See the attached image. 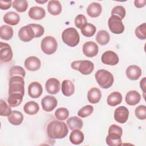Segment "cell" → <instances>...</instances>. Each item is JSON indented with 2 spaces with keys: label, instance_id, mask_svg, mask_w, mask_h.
<instances>
[{
  "label": "cell",
  "instance_id": "cell-1",
  "mask_svg": "<svg viewBox=\"0 0 146 146\" xmlns=\"http://www.w3.org/2000/svg\"><path fill=\"white\" fill-rule=\"evenodd\" d=\"M47 132L50 139H60L67 135L68 129L65 123L58 120H53L47 125Z\"/></svg>",
  "mask_w": 146,
  "mask_h": 146
},
{
  "label": "cell",
  "instance_id": "cell-2",
  "mask_svg": "<svg viewBox=\"0 0 146 146\" xmlns=\"http://www.w3.org/2000/svg\"><path fill=\"white\" fill-rule=\"evenodd\" d=\"M95 76L97 83L103 88H109L113 83V75L106 70L101 69L98 70L95 73Z\"/></svg>",
  "mask_w": 146,
  "mask_h": 146
},
{
  "label": "cell",
  "instance_id": "cell-3",
  "mask_svg": "<svg viewBox=\"0 0 146 146\" xmlns=\"http://www.w3.org/2000/svg\"><path fill=\"white\" fill-rule=\"evenodd\" d=\"M63 42L70 47H75L80 41V36L76 29L74 27H68L65 29L62 34Z\"/></svg>",
  "mask_w": 146,
  "mask_h": 146
},
{
  "label": "cell",
  "instance_id": "cell-4",
  "mask_svg": "<svg viewBox=\"0 0 146 146\" xmlns=\"http://www.w3.org/2000/svg\"><path fill=\"white\" fill-rule=\"evenodd\" d=\"M71 67L72 69L79 71L83 75L90 74L94 69V63L88 60L74 61L71 63Z\"/></svg>",
  "mask_w": 146,
  "mask_h": 146
},
{
  "label": "cell",
  "instance_id": "cell-5",
  "mask_svg": "<svg viewBox=\"0 0 146 146\" xmlns=\"http://www.w3.org/2000/svg\"><path fill=\"white\" fill-rule=\"evenodd\" d=\"M9 94L19 93L25 94V81L23 78L20 76H11L9 80Z\"/></svg>",
  "mask_w": 146,
  "mask_h": 146
},
{
  "label": "cell",
  "instance_id": "cell-6",
  "mask_svg": "<svg viewBox=\"0 0 146 146\" xmlns=\"http://www.w3.org/2000/svg\"><path fill=\"white\" fill-rule=\"evenodd\" d=\"M40 47L42 51L47 54H54L57 50L58 43L55 38L52 36H47L41 41Z\"/></svg>",
  "mask_w": 146,
  "mask_h": 146
},
{
  "label": "cell",
  "instance_id": "cell-7",
  "mask_svg": "<svg viewBox=\"0 0 146 146\" xmlns=\"http://www.w3.org/2000/svg\"><path fill=\"white\" fill-rule=\"evenodd\" d=\"M108 26L110 30L113 34H120L124 32V26L119 17L111 15L108 21Z\"/></svg>",
  "mask_w": 146,
  "mask_h": 146
},
{
  "label": "cell",
  "instance_id": "cell-8",
  "mask_svg": "<svg viewBox=\"0 0 146 146\" xmlns=\"http://www.w3.org/2000/svg\"><path fill=\"white\" fill-rule=\"evenodd\" d=\"M19 39L24 42H27L35 38V33L32 27L29 25L21 27L18 32Z\"/></svg>",
  "mask_w": 146,
  "mask_h": 146
},
{
  "label": "cell",
  "instance_id": "cell-9",
  "mask_svg": "<svg viewBox=\"0 0 146 146\" xmlns=\"http://www.w3.org/2000/svg\"><path fill=\"white\" fill-rule=\"evenodd\" d=\"M13 53L10 46L6 43H0V58L2 62H9L11 60Z\"/></svg>",
  "mask_w": 146,
  "mask_h": 146
},
{
  "label": "cell",
  "instance_id": "cell-10",
  "mask_svg": "<svg viewBox=\"0 0 146 146\" xmlns=\"http://www.w3.org/2000/svg\"><path fill=\"white\" fill-rule=\"evenodd\" d=\"M57 99L52 96H45L41 100V105L43 110L48 112L53 111L57 106Z\"/></svg>",
  "mask_w": 146,
  "mask_h": 146
},
{
  "label": "cell",
  "instance_id": "cell-11",
  "mask_svg": "<svg viewBox=\"0 0 146 146\" xmlns=\"http://www.w3.org/2000/svg\"><path fill=\"white\" fill-rule=\"evenodd\" d=\"M102 62L107 65L114 66L119 62V58L116 53L112 51H107L104 52L102 57Z\"/></svg>",
  "mask_w": 146,
  "mask_h": 146
},
{
  "label": "cell",
  "instance_id": "cell-12",
  "mask_svg": "<svg viewBox=\"0 0 146 146\" xmlns=\"http://www.w3.org/2000/svg\"><path fill=\"white\" fill-rule=\"evenodd\" d=\"M129 117V111L124 106H120L116 108L114 112L115 120L121 124L125 123Z\"/></svg>",
  "mask_w": 146,
  "mask_h": 146
},
{
  "label": "cell",
  "instance_id": "cell-13",
  "mask_svg": "<svg viewBox=\"0 0 146 146\" xmlns=\"http://www.w3.org/2000/svg\"><path fill=\"white\" fill-rule=\"evenodd\" d=\"M82 50L83 54L86 56L91 58L95 56L98 54L99 47L96 43L92 41H88L83 45Z\"/></svg>",
  "mask_w": 146,
  "mask_h": 146
},
{
  "label": "cell",
  "instance_id": "cell-14",
  "mask_svg": "<svg viewBox=\"0 0 146 146\" xmlns=\"http://www.w3.org/2000/svg\"><path fill=\"white\" fill-rule=\"evenodd\" d=\"M24 64L25 68L27 70L31 71H35L40 68L41 62L38 57L31 56L26 59Z\"/></svg>",
  "mask_w": 146,
  "mask_h": 146
},
{
  "label": "cell",
  "instance_id": "cell-15",
  "mask_svg": "<svg viewBox=\"0 0 146 146\" xmlns=\"http://www.w3.org/2000/svg\"><path fill=\"white\" fill-rule=\"evenodd\" d=\"M45 87L47 92L50 94H57L60 88L59 81L54 78L48 79L45 84Z\"/></svg>",
  "mask_w": 146,
  "mask_h": 146
},
{
  "label": "cell",
  "instance_id": "cell-16",
  "mask_svg": "<svg viewBox=\"0 0 146 146\" xmlns=\"http://www.w3.org/2000/svg\"><path fill=\"white\" fill-rule=\"evenodd\" d=\"M43 88L39 82H33L29 85L28 94L31 98H38L41 96Z\"/></svg>",
  "mask_w": 146,
  "mask_h": 146
},
{
  "label": "cell",
  "instance_id": "cell-17",
  "mask_svg": "<svg viewBox=\"0 0 146 146\" xmlns=\"http://www.w3.org/2000/svg\"><path fill=\"white\" fill-rule=\"evenodd\" d=\"M125 73L128 79L132 80H136L141 76V69L138 66L131 65L127 68Z\"/></svg>",
  "mask_w": 146,
  "mask_h": 146
},
{
  "label": "cell",
  "instance_id": "cell-18",
  "mask_svg": "<svg viewBox=\"0 0 146 146\" xmlns=\"http://www.w3.org/2000/svg\"><path fill=\"white\" fill-rule=\"evenodd\" d=\"M141 99L140 94L136 90L128 91L125 97L127 104L129 106H135L138 104Z\"/></svg>",
  "mask_w": 146,
  "mask_h": 146
},
{
  "label": "cell",
  "instance_id": "cell-19",
  "mask_svg": "<svg viewBox=\"0 0 146 146\" xmlns=\"http://www.w3.org/2000/svg\"><path fill=\"white\" fill-rule=\"evenodd\" d=\"M29 16L34 20H40L43 19L46 15L45 10L43 8L39 6L31 7L29 11Z\"/></svg>",
  "mask_w": 146,
  "mask_h": 146
},
{
  "label": "cell",
  "instance_id": "cell-20",
  "mask_svg": "<svg viewBox=\"0 0 146 146\" xmlns=\"http://www.w3.org/2000/svg\"><path fill=\"white\" fill-rule=\"evenodd\" d=\"M102 11V7L100 3L92 2L90 3L87 8V13L91 18L99 17Z\"/></svg>",
  "mask_w": 146,
  "mask_h": 146
},
{
  "label": "cell",
  "instance_id": "cell-21",
  "mask_svg": "<svg viewBox=\"0 0 146 146\" xmlns=\"http://www.w3.org/2000/svg\"><path fill=\"white\" fill-rule=\"evenodd\" d=\"M101 98V91L99 88L96 87H93L91 88L88 92L87 99L88 102L92 104H96L99 102Z\"/></svg>",
  "mask_w": 146,
  "mask_h": 146
},
{
  "label": "cell",
  "instance_id": "cell-22",
  "mask_svg": "<svg viewBox=\"0 0 146 146\" xmlns=\"http://www.w3.org/2000/svg\"><path fill=\"white\" fill-rule=\"evenodd\" d=\"M5 23L11 25H17L20 21V16L18 14L14 11H10L6 13L3 16Z\"/></svg>",
  "mask_w": 146,
  "mask_h": 146
},
{
  "label": "cell",
  "instance_id": "cell-23",
  "mask_svg": "<svg viewBox=\"0 0 146 146\" xmlns=\"http://www.w3.org/2000/svg\"><path fill=\"white\" fill-rule=\"evenodd\" d=\"M47 10L52 15H58L62 12V7L59 1L56 0L50 1L47 5Z\"/></svg>",
  "mask_w": 146,
  "mask_h": 146
},
{
  "label": "cell",
  "instance_id": "cell-24",
  "mask_svg": "<svg viewBox=\"0 0 146 146\" xmlns=\"http://www.w3.org/2000/svg\"><path fill=\"white\" fill-rule=\"evenodd\" d=\"M75 87L74 83L70 80H64L62 83V92L66 96H70L74 93Z\"/></svg>",
  "mask_w": 146,
  "mask_h": 146
},
{
  "label": "cell",
  "instance_id": "cell-25",
  "mask_svg": "<svg viewBox=\"0 0 146 146\" xmlns=\"http://www.w3.org/2000/svg\"><path fill=\"white\" fill-rule=\"evenodd\" d=\"M84 139V134L80 129L72 130L70 135V141L75 145H79L83 143Z\"/></svg>",
  "mask_w": 146,
  "mask_h": 146
},
{
  "label": "cell",
  "instance_id": "cell-26",
  "mask_svg": "<svg viewBox=\"0 0 146 146\" xmlns=\"http://www.w3.org/2000/svg\"><path fill=\"white\" fill-rule=\"evenodd\" d=\"M23 95L19 93H13L9 94L7 102L11 107H15L21 104L22 102Z\"/></svg>",
  "mask_w": 146,
  "mask_h": 146
},
{
  "label": "cell",
  "instance_id": "cell-27",
  "mask_svg": "<svg viewBox=\"0 0 146 146\" xmlns=\"http://www.w3.org/2000/svg\"><path fill=\"white\" fill-rule=\"evenodd\" d=\"M8 121L9 123L14 125H20L23 120V114L18 111H13L10 115L8 116Z\"/></svg>",
  "mask_w": 146,
  "mask_h": 146
},
{
  "label": "cell",
  "instance_id": "cell-28",
  "mask_svg": "<svg viewBox=\"0 0 146 146\" xmlns=\"http://www.w3.org/2000/svg\"><path fill=\"white\" fill-rule=\"evenodd\" d=\"M122 101V95L121 94L117 92V91H115L112 93H111L107 100V104L110 106L114 107L116 106L121 103Z\"/></svg>",
  "mask_w": 146,
  "mask_h": 146
},
{
  "label": "cell",
  "instance_id": "cell-29",
  "mask_svg": "<svg viewBox=\"0 0 146 146\" xmlns=\"http://www.w3.org/2000/svg\"><path fill=\"white\" fill-rule=\"evenodd\" d=\"M66 123L71 130L80 129L83 127L82 120L77 116H72L68 118Z\"/></svg>",
  "mask_w": 146,
  "mask_h": 146
},
{
  "label": "cell",
  "instance_id": "cell-30",
  "mask_svg": "<svg viewBox=\"0 0 146 146\" xmlns=\"http://www.w3.org/2000/svg\"><path fill=\"white\" fill-rule=\"evenodd\" d=\"M23 110L26 113L29 115H34L38 112L39 106L36 102L34 101H30L25 104Z\"/></svg>",
  "mask_w": 146,
  "mask_h": 146
},
{
  "label": "cell",
  "instance_id": "cell-31",
  "mask_svg": "<svg viewBox=\"0 0 146 146\" xmlns=\"http://www.w3.org/2000/svg\"><path fill=\"white\" fill-rule=\"evenodd\" d=\"M110 39V34L108 33L104 30L99 31L96 35V40L100 45L107 44Z\"/></svg>",
  "mask_w": 146,
  "mask_h": 146
},
{
  "label": "cell",
  "instance_id": "cell-32",
  "mask_svg": "<svg viewBox=\"0 0 146 146\" xmlns=\"http://www.w3.org/2000/svg\"><path fill=\"white\" fill-rule=\"evenodd\" d=\"M13 36V30L11 27L8 25H2L0 28L1 38L8 40L12 38Z\"/></svg>",
  "mask_w": 146,
  "mask_h": 146
},
{
  "label": "cell",
  "instance_id": "cell-33",
  "mask_svg": "<svg viewBox=\"0 0 146 146\" xmlns=\"http://www.w3.org/2000/svg\"><path fill=\"white\" fill-rule=\"evenodd\" d=\"M121 136L113 135L108 134L106 137V143L110 146H119L122 144L121 139Z\"/></svg>",
  "mask_w": 146,
  "mask_h": 146
},
{
  "label": "cell",
  "instance_id": "cell-34",
  "mask_svg": "<svg viewBox=\"0 0 146 146\" xmlns=\"http://www.w3.org/2000/svg\"><path fill=\"white\" fill-rule=\"evenodd\" d=\"M13 7L19 13L26 11L28 7V2L26 0H15L13 2Z\"/></svg>",
  "mask_w": 146,
  "mask_h": 146
},
{
  "label": "cell",
  "instance_id": "cell-35",
  "mask_svg": "<svg viewBox=\"0 0 146 146\" xmlns=\"http://www.w3.org/2000/svg\"><path fill=\"white\" fill-rule=\"evenodd\" d=\"M81 30L82 34L86 37H91L96 33V27L91 23H87Z\"/></svg>",
  "mask_w": 146,
  "mask_h": 146
},
{
  "label": "cell",
  "instance_id": "cell-36",
  "mask_svg": "<svg viewBox=\"0 0 146 146\" xmlns=\"http://www.w3.org/2000/svg\"><path fill=\"white\" fill-rule=\"evenodd\" d=\"M69 111L66 108H59L55 112V117L59 120H64L68 118Z\"/></svg>",
  "mask_w": 146,
  "mask_h": 146
},
{
  "label": "cell",
  "instance_id": "cell-37",
  "mask_svg": "<svg viewBox=\"0 0 146 146\" xmlns=\"http://www.w3.org/2000/svg\"><path fill=\"white\" fill-rule=\"evenodd\" d=\"M9 73L10 77L14 76H20L24 78L26 75L25 70L22 67L19 66H14L11 67L10 68Z\"/></svg>",
  "mask_w": 146,
  "mask_h": 146
},
{
  "label": "cell",
  "instance_id": "cell-38",
  "mask_svg": "<svg viewBox=\"0 0 146 146\" xmlns=\"http://www.w3.org/2000/svg\"><path fill=\"white\" fill-rule=\"evenodd\" d=\"M135 35L140 39L144 40L146 39V23H143L137 26L135 29Z\"/></svg>",
  "mask_w": 146,
  "mask_h": 146
},
{
  "label": "cell",
  "instance_id": "cell-39",
  "mask_svg": "<svg viewBox=\"0 0 146 146\" xmlns=\"http://www.w3.org/2000/svg\"><path fill=\"white\" fill-rule=\"evenodd\" d=\"M94 111V107L91 105H86L80 109L78 112L79 116L81 117H86L92 114Z\"/></svg>",
  "mask_w": 146,
  "mask_h": 146
},
{
  "label": "cell",
  "instance_id": "cell-40",
  "mask_svg": "<svg viewBox=\"0 0 146 146\" xmlns=\"http://www.w3.org/2000/svg\"><path fill=\"white\" fill-rule=\"evenodd\" d=\"M11 108L6 102L3 100H0V115L2 116H8L11 113Z\"/></svg>",
  "mask_w": 146,
  "mask_h": 146
},
{
  "label": "cell",
  "instance_id": "cell-41",
  "mask_svg": "<svg viewBox=\"0 0 146 146\" xmlns=\"http://www.w3.org/2000/svg\"><path fill=\"white\" fill-rule=\"evenodd\" d=\"M125 14H126L125 9L122 6H116L112 9L111 11L112 15L117 16L121 19H123L124 18Z\"/></svg>",
  "mask_w": 146,
  "mask_h": 146
},
{
  "label": "cell",
  "instance_id": "cell-42",
  "mask_svg": "<svg viewBox=\"0 0 146 146\" xmlns=\"http://www.w3.org/2000/svg\"><path fill=\"white\" fill-rule=\"evenodd\" d=\"M135 116L139 120H145L146 119V107L144 105H140L135 109Z\"/></svg>",
  "mask_w": 146,
  "mask_h": 146
},
{
  "label": "cell",
  "instance_id": "cell-43",
  "mask_svg": "<svg viewBox=\"0 0 146 146\" xmlns=\"http://www.w3.org/2000/svg\"><path fill=\"white\" fill-rule=\"evenodd\" d=\"M87 23V18L83 14H79L75 18V25L79 29H82Z\"/></svg>",
  "mask_w": 146,
  "mask_h": 146
},
{
  "label": "cell",
  "instance_id": "cell-44",
  "mask_svg": "<svg viewBox=\"0 0 146 146\" xmlns=\"http://www.w3.org/2000/svg\"><path fill=\"white\" fill-rule=\"evenodd\" d=\"M30 25L32 27L34 33H35V38H39L43 34L44 32V27L39 24H35V23H32L30 24Z\"/></svg>",
  "mask_w": 146,
  "mask_h": 146
},
{
  "label": "cell",
  "instance_id": "cell-45",
  "mask_svg": "<svg viewBox=\"0 0 146 146\" xmlns=\"http://www.w3.org/2000/svg\"><path fill=\"white\" fill-rule=\"evenodd\" d=\"M108 133L114 134L121 136L123 135V129L120 127L116 124H112L110 127L108 129Z\"/></svg>",
  "mask_w": 146,
  "mask_h": 146
},
{
  "label": "cell",
  "instance_id": "cell-46",
  "mask_svg": "<svg viewBox=\"0 0 146 146\" xmlns=\"http://www.w3.org/2000/svg\"><path fill=\"white\" fill-rule=\"evenodd\" d=\"M12 4L11 1H0V8L1 10H7L9 9Z\"/></svg>",
  "mask_w": 146,
  "mask_h": 146
},
{
  "label": "cell",
  "instance_id": "cell-47",
  "mask_svg": "<svg viewBox=\"0 0 146 146\" xmlns=\"http://www.w3.org/2000/svg\"><path fill=\"white\" fill-rule=\"evenodd\" d=\"M146 3L145 0H135L134 1L135 6L137 8H141L143 7Z\"/></svg>",
  "mask_w": 146,
  "mask_h": 146
},
{
  "label": "cell",
  "instance_id": "cell-48",
  "mask_svg": "<svg viewBox=\"0 0 146 146\" xmlns=\"http://www.w3.org/2000/svg\"><path fill=\"white\" fill-rule=\"evenodd\" d=\"M140 86L141 89L143 90L144 92H145V78H143L140 82Z\"/></svg>",
  "mask_w": 146,
  "mask_h": 146
},
{
  "label": "cell",
  "instance_id": "cell-49",
  "mask_svg": "<svg viewBox=\"0 0 146 146\" xmlns=\"http://www.w3.org/2000/svg\"><path fill=\"white\" fill-rule=\"evenodd\" d=\"M35 2H37V3H45V2H47V0H44V1H35Z\"/></svg>",
  "mask_w": 146,
  "mask_h": 146
}]
</instances>
